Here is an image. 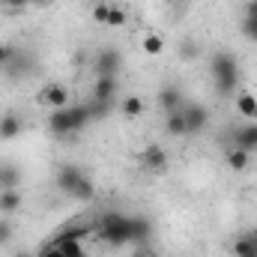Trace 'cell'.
Masks as SVG:
<instances>
[{
	"label": "cell",
	"mask_w": 257,
	"mask_h": 257,
	"mask_svg": "<svg viewBox=\"0 0 257 257\" xmlns=\"http://www.w3.org/2000/svg\"><path fill=\"white\" fill-rule=\"evenodd\" d=\"M209 72H212V81H215V93L218 96H230L236 90V84H239V66H236V57L233 54H227V51L212 54Z\"/></svg>",
	"instance_id": "cell-1"
},
{
	"label": "cell",
	"mask_w": 257,
	"mask_h": 257,
	"mask_svg": "<svg viewBox=\"0 0 257 257\" xmlns=\"http://www.w3.org/2000/svg\"><path fill=\"white\" fill-rule=\"evenodd\" d=\"M99 233H102V239L108 242V245H132V227H128V215L123 212H114V209H108V212H102L99 215Z\"/></svg>",
	"instance_id": "cell-2"
},
{
	"label": "cell",
	"mask_w": 257,
	"mask_h": 257,
	"mask_svg": "<svg viewBox=\"0 0 257 257\" xmlns=\"http://www.w3.org/2000/svg\"><path fill=\"white\" fill-rule=\"evenodd\" d=\"M39 102H42V105H48L51 111L66 108V105H69V87L60 84V81H48V84L39 90Z\"/></svg>",
	"instance_id": "cell-3"
},
{
	"label": "cell",
	"mask_w": 257,
	"mask_h": 257,
	"mask_svg": "<svg viewBox=\"0 0 257 257\" xmlns=\"http://www.w3.org/2000/svg\"><path fill=\"white\" fill-rule=\"evenodd\" d=\"M120 66H123V57H120L117 48H102L99 57H96V75L99 78H117Z\"/></svg>",
	"instance_id": "cell-4"
},
{
	"label": "cell",
	"mask_w": 257,
	"mask_h": 257,
	"mask_svg": "<svg viewBox=\"0 0 257 257\" xmlns=\"http://www.w3.org/2000/svg\"><path fill=\"white\" fill-rule=\"evenodd\" d=\"M141 165H144L150 174H162V171L168 168V153H165V147L147 144V147L141 150Z\"/></svg>",
	"instance_id": "cell-5"
},
{
	"label": "cell",
	"mask_w": 257,
	"mask_h": 257,
	"mask_svg": "<svg viewBox=\"0 0 257 257\" xmlns=\"http://www.w3.org/2000/svg\"><path fill=\"white\" fill-rule=\"evenodd\" d=\"M183 117H186V128H189V135H197V132H203V128L209 126V111H206L203 105H192V102H186V105H183Z\"/></svg>",
	"instance_id": "cell-6"
},
{
	"label": "cell",
	"mask_w": 257,
	"mask_h": 257,
	"mask_svg": "<svg viewBox=\"0 0 257 257\" xmlns=\"http://www.w3.org/2000/svg\"><path fill=\"white\" fill-rule=\"evenodd\" d=\"M159 108L165 111V114H171V111H180L183 105H186V99H183V90L177 87V84H165L162 90H159Z\"/></svg>",
	"instance_id": "cell-7"
},
{
	"label": "cell",
	"mask_w": 257,
	"mask_h": 257,
	"mask_svg": "<svg viewBox=\"0 0 257 257\" xmlns=\"http://www.w3.org/2000/svg\"><path fill=\"white\" fill-rule=\"evenodd\" d=\"M81 177H84V171H81L78 165H60L57 174H54V183H57V189L63 194H69L78 183H81Z\"/></svg>",
	"instance_id": "cell-8"
},
{
	"label": "cell",
	"mask_w": 257,
	"mask_h": 257,
	"mask_svg": "<svg viewBox=\"0 0 257 257\" xmlns=\"http://www.w3.org/2000/svg\"><path fill=\"white\" fill-rule=\"evenodd\" d=\"M48 128L54 132V135H75V123H72V114H69V105L66 108H57V111H51V117H48Z\"/></svg>",
	"instance_id": "cell-9"
},
{
	"label": "cell",
	"mask_w": 257,
	"mask_h": 257,
	"mask_svg": "<svg viewBox=\"0 0 257 257\" xmlns=\"http://www.w3.org/2000/svg\"><path fill=\"white\" fill-rule=\"evenodd\" d=\"M233 144L245 153H257V123H242L233 132Z\"/></svg>",
	"instance_id": "cell-10"
},
{
	"label": "cell",
	"mask_w": 257,
	"mask_h": 257,
	"mask_svg": "<svg viewBox=\"0 0 257 257\" xmlns=\"http://www.w3.org/2000/svg\"><path fill=\"white\" fill-rule=\"evenodd\" d=\"M128 227H132V245H144L153 236V221L144 215H128Z\"/></svg>",
	"instance_id": "cell-11"
},
{
	"label": "cell",
	"mask_w": 257,
	"mask_h": 257,
	"mask_svg": "<svg viewBox=\"0 0 257 257\" xmlns=\"http://www.w3.org/2000/svg\"><path fill=\"white\" fill-rule=\"evenodd\" d=\"M236 114H239L245 123H257V96L254 93L242 90V93L236 96Z\"/></svg>",
	"instance_id": "cell-12"
},
{
	"label": "cell",
	"mask_w": 257,
	"mask_h": 257,
	"mask_svg": "<svg viewBox=\"0 0 257 257\" xmlns=\"http://www.w3.org/2000/svg\"><path fill=\"white\" fill-rule=\"evenodd\" d=\"M117 96V78H96V87H93V102H102V105H111Z\"/></svg>",
	"instance_id": "cell-13"
},
{
	"label": "cell",
	"mask_w": 257,
	"mask_h": 257,
	"mask_svg": "<svg viewBox=\"0 0 257 257\" xmlns=\"http://www.w3.org/2000/svg\"><path fill=\"white\" fill-rule=\"evenodd\" d=\"M30 69H33L30 54H21V51H15V57L6 63V75H9V81H21V78H24Z\"/></svg>",
	"instance_id": "cell-14"
},
{
	"label": "cell",
	"mask_w": 257,
	"mask_h": 257,
	"mask_svg": "<svg viewBox=\"0 0 257 257\" xmlns=\"http://www.w3.org/2000/svg\"><path fill=\"white\" fill-rule=\"evenodd\" d=\"M21 128H24V123H21V117H18L15 111H6V114L0 117V138H3V141L18 138V135H21Z\"/></svg>",
	"instance_id": "cell-15"
},
{
	"label": "cell",
	"mask_w": 257,
	"mask_h": 257,
	"mask_svg": "<svg viewBox=\"0 0 257 257\" xmlns=\"http://www.w3.org/2000/svg\"><path fill=\"white\" fill-rule=\"evenodd\" d=\"M224 162H227L230 171L242 174V171H248V165H251V153H245V150H239V147H230V150L224 153Z\"/></svg>",
	"instance_id": "cell-16"
},
{
	"label": "cell",
	"mask_w": 257,
	"mask_h": 257,
	"mask_svg": "<svg viewBox=\"0 0 257 257\" xmlns=\"http://www.w3.org/2000/svg\"><path fill=\"white\" fill-rule=\"evenodd\" d=\"M21 209V192L18 189H0V215H15Z\"/></svg>",
	"instance_id": "cell-17"
},
{
	"label": "cell",
	"mask_w": 257,
	"mask_h": 257,
	"mask_svg": "<svg viewBox=\"0 0 257 257\" xmlns=\"http://www.w3.org/2000/svg\"><path fill=\"white\" fill-rule=\"evenodd\" d=\"M165 132L174 135V138H186V135H189V128H186V117H183V108L165 114Z\"/></svg>",
	"instance_id": "cell-18"
},
{
	"label": "cell",
	"mask_w": 257,
	"mask_h": 257,
	"mask_svg": "<svg viewBox=\"0 0 257 257\" xmlns=\"http://www.w3.org/2000/svg\"><path fill=\"white\" fill-rule=\"evenodd\" d=\"M21 171L15 165H0V189H18Z\"/></svg>",
	"instance_id": "cell-19"
},
{
	"label": "cell",
	"mask_w": 257,
	"mask_h": 257,
	"mask_svg": "<svg viewBox=\"0 0 257 257\" xmlns=\"http://www.w3.org/2000/svg\"><path fill=\"white\" fill-rule=\"evenodd\" d=\"M180 57L183 60H197L200 54H203V45L197 42V39H192V36H186V39H180Z\"/></svg>",
	"instance_id": "cell-20"
},
{
	"label": "cell",
	"mask_w": 257,
	"mask_h": 257,
	"mask_svg": "<svg viewBox=\"0 0 257 257\" xmlns=\"http://www.w3.org/2000/svg\"><path fill=\"white\" fill-rule=\"evenodd\" d=\"M54 245L63 251V257H87V254H84L81 239H66V236H57V239H54Z\"/></svg>",
	"instance_id": "cell-21"
},
{
	"label": "cell",
	"mask_w": 257,
	"mask_h": 257,
	"mask_svg": "<svg viewBox=\"0 0 257 257\" xmlns=\"http://www.w3.org/2000/svg\"><path fill=\"white\" fill-rule=\"evenodd\" d=\"M141 48H144V54H150V57H159V54L165 51V39H162L159 33H147V36L141 39Z\"/></svg>",
	"instance_id": "cell-22"
},
{
	"label": "cell",
	"mask_w": 257,
	"mask_h": 257,
	"mask_svg": "<svg viewBox=\"0 0 257 257\" xmlns=\"http://www.w3.org/2000/svg\"><path fill=\"white\" fill-rule=\"evenodd\" d=\"M93 194H96V186H93V180L84 174V177H81V183L69 192V197H75V200H93Z\"/></svg>",
	"instance_id": "cell-23"
},
{
	"label": "cell",
	"mask_w": 257,
	"mask_h": 257,
	"mask_svg": "<svg viewBox=\"0 0 257 257\" xmlns=\"http://www.w3.org/2000/svg\"><path fill=\"white\" fill-rule=\"evenodd\" d=\"M233 254L236 257H257V242L251 239V233L248 236H239L233 242Z\"/></svg>",
	"instance_id": "cell-24"
},
{
	"label": "cell",
	"mask_w": 257,
	"mask_h": 257,
	"mask_svg": "<svg viewBox=\"0 0 257 257\" xmlns=\"http://www.w3.org/2000/svg\"><path fill=\"white\" fill-rule=\"evenodd\" d=\"M120 111H123V117H141L144 114V99L141 96H126L123 99V105H120Z\"/></svg>",
	"instance_id": "cell-25"
},
{
	"label": "cell",
	"mask_w": 257,
	"mask_h": 257,
	"mask_svg": "<svg viewBox=\"0 0 257 257\" xmlns=\"http://www.w3.org/2000/svg\"><path fill=\"white\" fill-rule=\"evenodd\" d=\"M126 21H128V12L123 9V6H114V3H111V12H108V24H105V27H123Z\"/></svg>",
	"instance_id": "cell-26"
},
{
	"label": "cell",
	"mask_w": 257,
	"mask_h": 257,
	"mask_svg": "<svg viewBox=\"0 0 257 257\" xmlns=\"http://www.w3.org/2000/svg\"><path fill=\"white\" fill-rule=\"evenodd\" d=\"M12 236H15V224H12L9 215H3V218H0V245H9Z\"/></svg>",
	"instance_id": "cell-27"
},
{
	"label": "cell",
	"mask_w": 257,
	"mask_h": 257,
	"mask_svg": "<svg viewBox=\"0 0 257 257\" xmlns=\"http://www.w3.org/2000/svg\"><path fill=\"white\" fill-rule=\"evenodd\" d=\"M87 233H90V224H78V221H75L72 227H66L63 233H57V236H66V239H84Z\"/></svg>",
	"instance_id": "cell-28"
},
{
	"label": "cell",
	"mask_w": 257,
	"mask_h": 257,
	"mask_svg": "<svg viewBox=\"0 0 257 257\" xmlns=\"http://www.w3.org/2000/svg\"><path fill=\"white\" fill-rule=\"evenodd\" d=\"M108 12H111V3H105V0L96 3V6H93V21H96V24H108Z\"/></svg>",
	"instance_id": "cell-29"
},
{
	"label": "cell",
	"mask_w": 257,
	"mask_h": 257,
	"mask_svg": "<svg viewBox=\"0 0 257 257\" xmlns=\"http://www.w3.org/2000/svg\"><path fill=\"white\" fill-rule=\"evenodd\" d=\"M242 33H245L251 42H257V18H242Z\"/></svg>",
	"instance_id": "cell-30"
},
{
	"label": "cell",
	"mask_w": 257,
	"mask_h": 257,
	"mask_svg": "<svg viewBox=\"0 0 257 257\" xmlns=\"http://www.w3.org/2000/svg\"><path fill=\"white\" fill-rule=\"evenodd\" d=\"M3 6H6V12H24L30 6V0H3Z\"/></svg>",
	"instance_id": "cell-31"
},
{
	"label": "cell",
	"mask_w": 257,
	"mask_h": 257,
	"mask_svg": "<svg viewBox=\"0 0 257 257\" xmlns=\"http://www.w3.org/2000/svg\"><path fill=\"white\" fill-rule=\"evenodd\" d=\"M15 57V48L12 45H0V69H6V63Z\"/></svg>",
	"instance_id": "cell-32"
},
{
	"label": "cell",
	"mask_w": 257,
	"mask_h": 257,
	"mask_svg": "<svg viewBox=\"0 0 257 257\" xmlns=\"http://www.w3.org/2000/svg\"><path fill=\"white\" fill-rule=\"evenodd\" d=\"M39 257H63V251H60V248H57L54 242H48V245H45V248L39 251Z\"/></svg>",
	"instance_id": "cell-33"
},
{
	"label": "cell",
	"mask_w": 257,
	"mask_h": 257,
	"mask_svg": "<svg viewBox=\"0 0 257 257\" xmlns=\"http://www.w3.org/2000/svg\"><path fill=\"white\" fill-rule=\"evenodd\" d=\"M245 18H257V0H248L245 3Z\"/></svg>",
	"instance_id": "cell-34"
},
{
	"label": "cell",
	"mask_w": 257,
	"mask_h": 257,
	"mask_svg": "<svg viewBox=\"0 0 257 257\" xmlns=\"http://www.w3.org/2000/svg\"><path fill=\"white\" fill-rule=\"evenodd\" d=\"M30 3H33V6H48L51 0H30Z\"/></svg>",
	"instance_id": "cell-35"
},
{
	"label": "cell",
	"mask_w": 257,
	"mask_h": 257,
	"mask_svg": "<svg viewBox=\"0 0 257 257\" xmlns=\"http://www.w3.org/2000/svg\"><path fill=\"white\" fill-rule=\"evenodd\" d=\"M12 257H33V251H15Z\"/></svg>",
	"instance_id": "cell-36"
},
{
	"label": "cell",
	"mask_w": 257,
	"mask_h": 257,
	"mask_svg": "<svg viewBox=\"0 0 257 257\" xmlns=\"http://www.w3.org/2000/svg\"><path fill=\"white\" fill-rule=\"evenodd\" d=\"M251 239H254V242H257V227H254V230H251Z\"/></svg>",
	"instance_id": "cell-37"
},
{
	"label": "cell",
	"mask_w": 257,
	"mask_h": 257,
	"mask_svg": "<svg viewBox=\"0 0 257 257\" xmlns=\"http://www.w3.org/2000/svg\"><path fill=\"white\" fill-rule=\"evenodd\" d=\"M165 3H180V0H165Z\"/></svg>",
	"instance_id": "cell-38"
},
{
	"label": "cell",
	"mask_w": 257,
	"mask_h": 257,
	"mask_svg": "<svg viewBox=\"0 0 257 257\" xmlns=\"http://www.w3.org/2000/svg\"><path fill=\"white\" fill-rule=\"evenodd\" d=\"M135 257H153V254H135Z\"/></svg>",
	"instance_id": "cell-39"
},
{
	"label": "cell",
	"mask_w": 257,
	"mask_h": 257,
	"mask_svg": "<svg viewBox=\"0 0 257 257\" xmlns=\"http://www.w3.org/2000/svg\"><path fill=\"white\" fill-rule=\"evenodd\" d=\"M93 3H102V0H93Z\"/></svg>",
	"instance_id": "cell-40"
}]
</instances>
